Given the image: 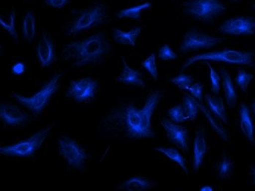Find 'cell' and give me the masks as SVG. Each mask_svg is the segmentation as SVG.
Wrapping results in <instances>:
<instances>
[{
  "label": "cell",
  "mask_w": 255,
  "mask_h": 191,
  "mask_svg": "<svg viewBox=\"0 0 255 191\" xmlns=\"http://www.w3.org/2000/svg\"><path fill=\"white\" fill-rule=\"evenodd\" d=\"M36 56L41 67H49L54 62V43L47 34H43L39 41L36 48Z\"/></svg>",
  "instance_id": "14"
},
{
  "label": "cell",
  "mask_w": 255,
  "mask_h": 191,
  "mask_svg": "<svg viewBox=\"0 0 255 191\" xmlns=\"http://www.w3.org/2000/svg\"><path fill=\"white\" fill-rule=\"evenodd\" d=\"M158 57L161 60L166 61V60H175L178 57L177 54L172 50V48L168 44H164V46L160 48L158 51Z\"/></svg>",
  "instance_id": "34"
},
{
  "label": "cell",
  "mask_w": 255,
  "mask_h": 191,
  "mask_svg": "<svg viewBox=\"0 0 255 191\" xmlns=\"http://www.w3.org/2000/svg\"><path fill=\"white\" fill-rule=\"evenodd\" d=\"M194 78L192 76L187 74H179L177 77H174L171 80L172 83L176 85L178 88L183 90H189L192 84H194Z\"/></svg>",
  "instance_id": "30"
},
{
  "label": "cell",
  "mask_w": 255,
  "mask_h": 191,
  "mask_svg": "<svg viewBox=\"0 0 255 191\" xmlns=\"http://www.w3.org/2000/svg\"><path fill=\"white\" fill-rule=\"evenodd\" d=\"M0 119L6 125L19 126L27 122L29 116L15 105L9 103H1Z\"/></svg>",
  "instance_id": "13"
},
{
  "label": "cell",
  "mask_w": 255,
  "mask_h": 191,
  "mask_svg": "<svg viewBox=\"0 0 255 191\" xmlns=\"http://www.w3.org/2000/svg\"><path fill=\"white\" fill-rule=\"evenodd\" d=\"M187 15L195 19L211 21L226 10V7L220 0H189L183 6Z\"/></svg>",
  "instance_id": "6"
},
{
  "label": "cell",
  "mask_w": 255,
  "mask_h": 191,
  "mask_svg": "<svg viewBox=\"0 0 255 191\" xmlns=\"http://www.w3.org/2000/svg\"><path fill=\"white\" fill-rule=\"evenodd\" d=\"M197 104H198V108H200V109L202 110V111L203 112V113H204L205 116H206L207 119H208V120L209 121L210 124H211V127H212L214 129V130L217 132L218 135H219L221 138H223L224 140H228V135L227 134L225 130H224V129L222 128V127H221L219 124H217V122H216L215 119H214V118L211 116V114H210L208 110H207L203 105L198 103V102H197Z\"/></svg>",
  "instance_id": "28"
},
{
  "label": "cell",
  "mask_w": 255,
  "mask_h": 191,
  "mask_svg": "<svg viewBox=\"0 0 255 191\" xmlns=\"http://www.w3.org/2000/svg\"><path fill=\"white\" fill-rule=\"evenodd\" d=\"M98 87L97 81L89 77L71 80L67 94L76 102H83L94 98Z\"/></svg>",
  "instance_id": "11"
},
{
  "label": "cell",
  "mask_w": 255,
  "mask_h": 191,
  "mask_svg": "<svg viewBox=\"0 0 255 191\" xmlns=\"http://www.w3.org/2000/svg\"><path fill=\"white\" fill-rule=\"evenodd\" d=\"M220 74L222 78L224 93H225V100L230 108L236 107L237 103V94L236 88L233 85L230 74L225 68H221Z\"/></svg>",
  "instance_id": "18"
},
{
  "label": "cell",
  "mask_w": 255,
  "mask_h": 191,
  "mask_svg": "<svg viewBox=\"0 0 255 191\" xmlns=\"http://www.w3.org/2000/svg\"><path fill=\"white\" fill-rule=\"evenodd\" d=\"M161 125L165 130L168 138L171 142L176 144L185 152L188 151L189 142V132L188 129L183 126L178 125L171 122L169 119H164L161 121Z\"/></svg>",
  "instance_id": "12"
},
{
  "label": "cell",
  "mask_w": 255,
  "mask_h": 191,
  "mask_svg": "<svg viewBox=\"0 0 255 191\" xmlns=\"http://www.w3.org/2000/svg\"><path fill=\"white\" fill-rule=\"evenodd\" d=\"M183 109L187 120H194L198 113V104L197 101L190 96L183 97Z\"/></svg>",
  "instance_id": "25"
},
{
  "label": "cell",
  "mask_w": 255,
  "mask_h": 191,
  "mask_svg": "<svg viewBox=\"0 0 255 191\" xmlns=\"http://www.w3.org/2000/svg\"><path fill=\"white\" fill-rule=\"evenodd\" d=\"M60 77L61 74H55L40 88V91L32 96L26 97L15 92L12 93V96L24 108L35 114H40L47 106L51 98L58 89Z\"/></svg>",
  "instance_id": "4"
},
{
  "label": "cell",
  "mask_w": 255,
  "mask_h": 191,
  "mask_svg": "<svg viewBox=\"0 0 255 191\" xmlns=\"http://www.w3.org/2000/svg\"><path fill=\"white\" fill-rule=\"evenodd\" d=\"M240 127L243 134L250 142L255 144V129L253 119L250 116V109L244 103L240 108Z\"/></svg>",
  "instance_id": "17"
},
{
  "label": "cell",
  "mask_w": 255,
  "mask_h": 191,
  "mask_svg": "<svg viewBox=\"0 0 255 191\" xmlns=\"http://www.w3.org/2000/svg\"><path fill=\"white\" fill-rule=\"evenodd\" d=\"M253 55L251 52L234 50V49H222L213 51L191 56L185 61L182 66V70L186 69L191 65L198 61L223 62L228 64L247 65L253 66Z\"/></svg>",
  "instance_id": "3"
},
{
  "label": "cell",
  "mask_w": 255,
  "mask_h": 191,
  "mask_svg": "<svg viewBox=\"0 0 255 191\" xmlns=\"http://www.w3.org/2000/svg\"><path fill=\"white\" fill-rule=\"evenodd\" d=\"M214 191V189H213V188L211 187V186H203V187H202L201 189H200V191Z\"/></svg>",
  "instance_id": "38"
},
{
  "label": "cell",
  "mask_w": 255,
  "mask_h": 191,
  "mask_svg": "<svg viewBox=\"0 0 255 191\" xmlns=\"http://www.w3.org/2000/svg\"><path fill=\"white\" fill-rule=\"evenodd\" d=\"M206 64L208 69H209V77L211 82V91L214 94H218L220 92L221 89L220 76L209 63L207 62Z\"/></svg>",
  "instance_id": "31"
},
{
  "label": "cell",
  "mask_w": 255,
  "mask_h": 191,
  "mask_svg": "<svg viewBox=\"0 0 255 191\" xmlns=\"http://www.w3.org/2000/svg\"><path fill=\"white\" fill-rule=\"evenodd\" d=\"M123 189L127 191H142L153 188V183L139 176H134L124 182Z\"/></svg>",
  "instance_id": "21"
},
{
  "label": "cell",
  "mask_w": 255,
  "mask_h": 191,
  "mask_svg": "<svg viewBox=\"0 0 255 191\" xmlns=\"http://www.w3.org/2000/svg\"><path fill=\"white\" fill-rule=\"evenodd\" d=\"M141 32V27H134L130 30L125 32L115 28L113 30V39L121 44L136 46V41Z\"/></svg>",
  "instance_id": "19"
},
{
  "label": "cell",
  "mask_w": 255,
  "mask_h": 191,
  "mask_svg": "<svg viewBox=\"0 0 255 191\" xmlns=\"http://www.w3.org/2000/svg\"><path fill=\"white\" fill-rule=\"evenodd\" d=\"M207 152V142L204 128H200L196 133L194 142V157L193 169L198 171L203 164Z\"/></svg>",
  "instance_id": "15"
},
{
  "label": "cell",
  "mask_w": 255,
  "mask_h": 191,
  "mask_svg": "<svg viewBox=\"0 0 255 191\" xmlns=\"http://www.w3.org/2000/svg\"><path fill=\"white\" fill-rule=\"evenodd\" d=\"M253 8H254V10H255V4H253Z\"/></svg>",
  "instance_id": "41"
},
{
  "label": "cell",
  "mask_w": 255,
  "mask_h": 191,
  "mask_svg": "<svg viewBox=\"0 0 255 191\" xmlns=\"http://www.w3.org/2000/svg\"><path fill=\"white\" fill-rule=\"evenodd\" d=\"M58 147L60 155L71 167L80 169L88 159L85 150L68 137L63 136L59 139Z\"/></svg>",
  "instance_id": "9"
},
{
  "label": "cell",
  "mask_w": 255,
  "mask_h": 191,
  "mask_svg": "<svg viewBox=\"0 0 255 191\" xmlns=\"http://www.w3.org/2000/svg\"><path fill=\"white\" fill-rule=\"evenodd\" d=\"M252 108H253V113H254V114L255 115V101L253 102V105H252Z\"/></svg>",
  "instance_id": "40"
},
{
  "label": "cell",
  "mask_w": 255,
  "mask_h": 191,
  "mask_svg": "<svg viewBox=\"0 0 255 191\" xmlns=\"http://www.w3.org/2000/svg\"><path fill=\"white\" fill-rule=\"evenodd\" d=\"M0 25L7 31L13 38H18L16 28H15V12H11L7 17L0 16Z\"/></svg>",
  "instance_id": "26"
},
{
  "label": "cell",
  "mask_w": 255,
  "mask_h": 191,
  "mask_svg": "<svg viewBox=\"0 0 255 191\" xmlns=\"http://www.w3.org/2000/svg\"><path fill=\"white\" fill-rule=\"evenodd\" d=\"M205 101L208 108L214 113V116H217V119L224 124H228V116H227L226 110L222 98L207 94L205 96Z\"/></svg>",
  "instance_id": "20"
},
{
  "label": "cell",
  "mask_w": 255,
  "mask_h": 191,
  "mask_svg": "<svg viewBox=\"0 0 255 191\" xmlns=\"http://www.w3.org/2000/svg\"><path fill=\"white\" fill-rule=\"evenodd\" d=\"M219 32L225 35H255V18L250 16L233 17L222 23Z\"/></svg>",
  "instance_id": "10"
},
{
  "label": "cell",
  "mask_w": 255,
  "mask_h": 191,
  "mask_svg": "<svg viewBox=\"0 0 255 191\" xmlns=\"http://www.w3.org/2000/svg\"><path fill=\"white\" fill-rule=\"evenodd\" d=\"M109 44L102 32L93 34L82 41H72L65 46L63 56L74 67H82L99 62L107 53Z\"/></svg>",
  "instance_id": "2"
},
{
  "label": "cell",
  "mask_w": 255,
  "mask_h": 191,
  "mask_svg": "<svg viewBox=\"0 0 255 191\" xmlns=\"http://www.w3.org/2000/svg\"><path fill=\"white\" fill-rule=\"evenodd\" d=\"M123 63H124V68H123L122 72L118 76V82L125 85H135V86L144 88L145 85L141 73L137 70L130 68L124 59H123Z\"/></svg>",
  "instance_id": "16"
},
{
  "label": "cell",
  "mask_w": 255,
  "mask_h": 191,
  "mask_svg": "<svg viewBox=\"0 0 255 191\" xmlns=\"http://www.w3.org/2000/svg\"><path fill=\"white\" fill-rule=\"evenodd\" d=\"M224 40L225 38L213 36L201 31L191 29L185 33L180 50L182 52H189L211 49L222 43Z\"/></svg>",
  "instance_id": "7"
},
{
  "label": "cell",
  "mask_w": 255,
  "mask_h": 191,
  "mask_svg": "<svg viewBox=\"0 0 255 191\" xmlns=\"http://www.w3.org/2000/svg\"><path fill=\"white\" fill-rule=\"evenodd\" d=\"M23 37L26 41H31L35 38L36 32L35 17L32 12L26 13L22 22Z\"/></svg>",
  "instance_id": "23"
},
{
  "label": "cell",
  "mask_w": 255,
  "mask_h": 191,
  "mask_svg": "<svg viewBox=\"0 0 255 191\" xmlns=\"http://www.w3.org/2000/svg\"><path fill=\"white\" fill-rule=\"evenodd\" d=\"M254 76L253 74H249L244 70H240L237 74L236 78V82L238 86L242 89L244 92H247L249 85L251 82Z\"/></svg>",
  "instance_id": "29"
},
{
  "label": "cell",
  "mask_w": 255,
  "mask_h": 191,
  "mask_svg": "<svg viewBox=\"0 0 255 191\" xmlns=\"http://www.w3.org/2000/svg\"><path fill=\"white\" fill-rule=\"evenodd\" d=\"M106 18L105 7L102 4H97L79 14L71 24L69 32L77 35L90 28L100 25L105 21Z\"/></svg>",
  "instance_id": "8"
},
{
  "label": "cell",
  "mask_w": 255,
  "mask_h": 191,
  "mask_svg": "<svg viewBox=\"0 0 255 191\" xmlns=\"http://www.w3.org/2000/svg\"><path fill=\"white\" fill-rule=\"evenodd\" d=\"M155 150L158 151L160 153L165 155L166 158H169L171 161L176 163L180 167L182 168L183 172L188 175L189 172H188L187 165H186V161H185L184 158L182 156L181 154L176 149L157 147V148H155Z\"/></svg>",
  "instance_id": "24"
},
{
  "label": "cell",
  "mask_w": 255,
  "mask_h": 191,
  "mask_svg": "<svg viewBox=\"0 0 255 191\" xmlns=\"http://www.w3.org/2000/svg\"><path fill=\"white\" fill-rule=\"evenodd\" d=\"M251 176L253 178V183L255 184V166L251 169Z\"/></svg>",
  "instance_id": "39"
},
{
  "label": "cell",
  "mask_w": 255,
  "mask_h": 191,
  "mask_svg": "<svg viewBox=\"0 0 255 191\" xmlns=\"http://www.w3.org/2000/svg\"><path fill=\"white\" fill-rule=\"evenodd\" d=\"M53 126L46 127L37 132L29 138L18 141L12 145L4 146L0 148V154L5 156L29 158L40 149Z\"/></svg>",
  "instance_id": "5"
},
{
  "label": "cell",
  "mask_w": 255,
  "mask_h": 191,
  "mask_svg": "<svg viewBox=\"0 0 255 191\" xmlns=\"http://www.w3.org/2000/svg\"><path fill=\"white\" fill-rule=\"evenodd\" d=\"M11 71L13 74H15V75H21L25 71V65L24 63L18 62V63L13 65Z\"/></svg>",
  "instance_id": "37"
},
{
  "label": "cell",
  "mask_w": 255,
  "mask_h": 191,
  "mask_svg": "<svg viewBox=\"0 0 255 191\" xmlns=\"http://www.w3.org/2000/svg\"><path fill=\"white\" fill-rule=\"evenodd\" d=\"M169 117L172 119V122L175 123H182L187 120L184 109L181 105H176L173 108H170L168 111Z\"/></svg>",
  "instance_id": "32"
},
{
  "label": "cell",
  "mask_w": 255,
  "mask_h": 191,
  "mask_svg": "<svg viewBox=\"0 0 255 191\" xmlns=\"http://www.w3.org/2000/svg\"><path fill=\"white\" fill-rule=\"evenodd\" d=\"M141 66H142L143 68H145L146 71L152 76L154 80H157L158 73L155 54L152 53L151 55L148 56V57L141 63Z\"/></svg>",
  "instance_id": "27"
},
{
  "label": "cell",
  "mask_w": 255,
  "mask_h": 191,
  "mask_svg": "<svg viewBox=\"0 0 255 191\" xmlns=\"http://www.w3.org/2000/svg\"><path fill=\"white\" fill-rule=\"evenodd\" d=\"M219 175L221 178H227L230 176L233 170V163L228 157L224 156L222 161L219 165Z\"/></svg>",
  "instance_id": "33"
},
{
  "label": "cell",
  "mask_w": 255,
  "mask_h": 191,
  "mask_svg": "<svg viewBox=\"0 0 255 191\" xmlns=\"http://www.w3.org/2000/svg\"><path fill=\"white\" fill-rule=\"evenodd\" d=\"M161 96L162 94L160 91H154L147 96L141 109H137L132 105H128L124 108L123 117L128 136L133 138L155 137L152 129L151 119Z\"/></svg>",
  "instance_id": "1"
},
{
  "label": "cell",
  "mask_w": 255,
  "mask_h": 191,
  "mask_svg": "<svg viewBox=\"0 0 255 191\" xmlns=\"http://www.w3.org/2000/svg\"><path fill=\"white\" fill-rule=\"evenodd\" d=\"M69 0H45L47 5L54 8H62L65 4H68Z\"/></svg>",
  "instance_id": "36"
},
{
  "label": "cell",
  "mask_w": 255,
  "mask_h": 191,
  "mask_svg": "<svg viewBox=\"0 0 255 191\" xmlns=\"http://www.w3.org/2000/svg\"><path fill=\"white\" fill-rule=\"evenodd\" d=\"M151 7L152 3L150 2V1H146V2L137 4V5L120 10L118 14H117V16L119 18H130V19L140 20L141 12L143 10L151 8Z\"/></svg>",
  "instance_id": "22"
},
{
  "label": "cell",
  "mask_w": 255,
  "mask_h": 191,
  "mask_svg": "<svg viewBox=\"0 0 255 191\" xmlns=\"http://www.w3.org/2000/svg\"><path fill=\"white\" fill-rule=\"evenodd\" d=\"M189 91H190L193 97L195 98L197 100L202 102L203 100V86L200 82L192 84L189 88Z\"/></svg>",
  "instance_id": "35"
}]
</instances>
